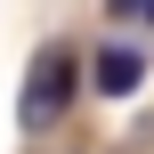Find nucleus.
<instances>
[{"label": "nucleus", "instance_id": "nucleus-1", "mask_svg": "<svg viewBox=\"0 0 154 154\" xmlns=\"http://www.w3.org/2000/svg\"><path fill=\"white\" fill-rule=\"evenodd\" d=\"M73 89H81V57H73L65 41L32 49V73H24V89H16V122H24V130H49V122H65Z\"/></svg>", "mask_w": 154, "mask_h": 154}, {"label": "nucleus", "instance_id": "nucleus-2", "mask_svg": "<svg viewBox=\"0 0 154 154\" xmlns=\"http://www.w3.org/2000/svg\"><path fill=\"white\" fill-rule=\"evenodd\" d=\"M89 81H97L106 97H138V89H146V49H130V41L97 49V57H89Z\"/></svg>", "mask_w": 154, "mask_h": 154}, {"label": "nucleus", "instance_id": "nucleus-3", "mask_svg": "<svg viewBox=\"0 0 154 154\" xmlns=\"http://www.w3.org/2000/svg\"><path fill=\"white\" fill-rule=\"evenodd\" d=\"M106 8H114V16H146V0H106Z\"/></svg>", "mask_w": 154, "mask_h": 154}, {"label": "nucleus", "instance_id": "nucleus-4", "mask_svg": "<svg viewBox=\"0 0 154 154\" xmlns=\"http://www.w3.org/2000/svg\"><path fill=\"white\" fill-rule=\"evenodd\" d=\"M146 24H154V0H146Z\"/></svg>", "mask_w": 154, "mask_h": 154}]
</instances>
